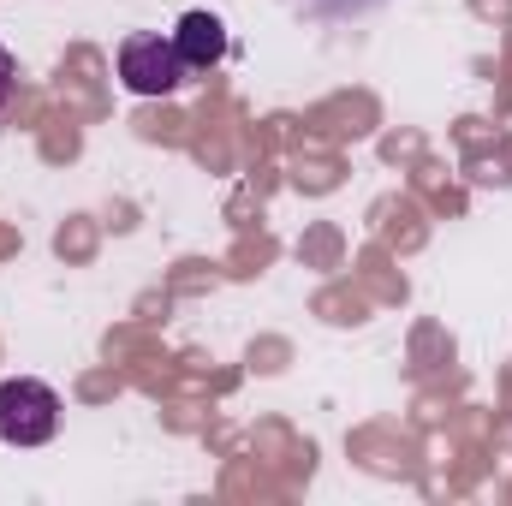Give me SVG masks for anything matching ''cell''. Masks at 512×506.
I'll use <instances>...</instances> for the list:
<instances>
[{
  "label": "cell",
  "instance_id": "obj_4",
  "mask_svg": "<svg viewBox=\"0 0 512 506\" xmlns=\"http://www.w3.org/2000/svg\"><path fill=\"white\" fill-rule=\"evenodd\" d=\"M286 6L310 24H358V18H376L393 0H286Z\"/></svg>",
  "mask_w": 512,
  "mask_h": 506
},
{
  "label": "cell",
  "instance_id": "obj_2",
  "mask_svg": "<svg viewBox=\"0 0 512 506\" xmlns=\"http://www.w3.org/2000/svg\"><path fill=\"white\" fill-rule=\"evenodd\" d=\"M185 78H191V66L179 60L173 36L131 30L120 42V84L131 96H173V90H185Z\"/></svg>",
  "mask_w": 512,
  "mask_h": 506
},
{
  "label": "cell",
  "instance_id": "obj_5",
  "mask_svg": "<svg viewBox=\"0 0 512 506\" xmlns=\"http://www.w3.org/2000/svg\"><path fill=\"white\" fill-rule=\"evenodd\" d=\"M12 90H18V60H12V48H0V108L12 102Z\"/></svg>",
  "mask_w": 512,
  "mask_h": 506
},
{
  "label": "cell",
  "instance_id": "obj_1",
  "mask_svg": "<svg viewBox=\"0 0 512 506\" xmlns=\"http://www.w3.org/2000/svg\"><path fill=\"white\" fill-rule=\"evenodd\" d=\"M60 435V393L36 376L0 381V441L6 447H42Z\"/></svg>",
  "mask_w": 512,
  "mask_h": 506
},
{
  "label": "cell",
  "instance_id": "obj_3",
  "mask_svg": "<svg viewBox=\"0 0 512 506\" xmlns=\"http://www.w3.org/2000/svg\"><path fill=\"white\" fill-rule=\"evenodd\" d=\"M173 48H179V60L191 72H209V66L227 60V24L215 12H185L179 30H173Z\"/></svg>",
  "mask_w": 512,
  "mask_h": 506
}]
</instances>
